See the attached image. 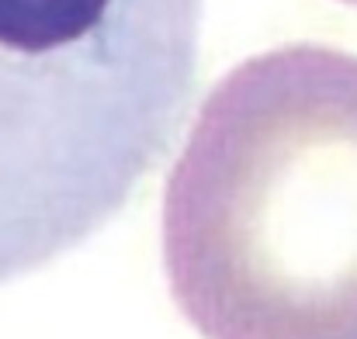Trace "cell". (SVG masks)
Listing matches in <instances>:
<instances>
[{"label":"cell","instance_id":"cell-1","mask_svg":"<svg viewBox=\"0 0 357 339\" xmlns=\"http://www.w3.org/2000/svg\"><path fill=\"white\" fill-rule=\"evenodd\" d=\"M163 267L205 339H357V56L281 45L202 101L163 187Z\"/></svg>","mask_w":357,"mask_h":339},{"label":"cell","instance_id":"cell-2","mask_svg":"<svg viewBox=\"0 0 357 339\" xmlns=\"http://www.w3.org/2000/svg\"><path fill=\"white\" fill-rule=\"evenodd\" d=\"M202 0H0V284L105 228L170 149Z\"/></svg>","mask_w":357,"mask_h":339},{"label":"cell","instance_id":"cell-3","mask_svg":"<svg viewBox=\"0 0 357 339\" xmlns=\"http://www.w3.org/2000/svg\"><path fill=\"white\" fill-rule=\"evenodd\" d=\"M340 3H354V7H357V0H340Z\"/></svg>","mask_w":357,"mask_h":339}]
</instances>
